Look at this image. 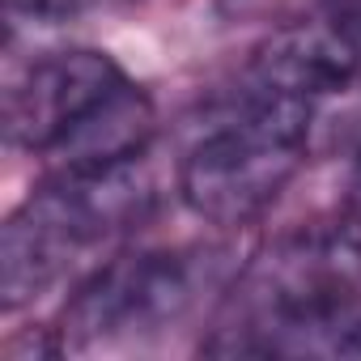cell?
<instances>
[{"label": "cell", "mask_w": 361, "mask_h": 361, "mask_svg": "<svg viewBox=\"0 0 361 361\" xmlns=\"http://www.w3.org/2000/svg\"><path fill=\"white\" fill-rule=\"evenodd\" d=\"M157 204L145 157L56 170L5 221L0 234V293L5 310H22L60 285L81 259L140 230Z\"/></svg>", "instance_id": "cell-3"}, {"label": "cell", "mask_w": 361, "mask_h": 361, "mask_svg": "<svg viewBox=\"0 0 361 361\" xmlns=\"http://www.w3.org/2000/svg\"><path fill=\"white\" fill-rule=\"evenodd\" d=\"M314 111L306 98L243 81L178 157V200L221 230L259 221L306 166Z\"/></svg>", "instance_id": "cell-4"}, {"label": "cell", "mask_w": 361, "mask_h": 361, "mask_svg": "<svg viewBox=\"0 0 361 361\" xmlns=\"http://www.w3.org/2000/svg\"><path fill=\"white\" fill-rule=\"evenodd\" d=\"M361 238L340 221L276 238L238 276L213 340V357H357Z\"/></svg>", "instance_id": "cell-1"}, {"label": "cell", "mask_w": 361, "mask_h": 361, "mask_svg": "<svg viewBox=\"0 0 361 361\" xmlns=\"http://www.w3.org/2000/svg\"><path fill=\"white\" fill-rule=\"evenodd\" d=\"M344 226L361 238V157H357V166H353V174H348V200H344Z\"/></svg>", "instance_id": "cell-6"}, {"label": "cell", "mask_w": 361, "mask_h": 361, "mask_svg": "<svg viewBox=\"0 0 361 361\" xmlns=\"http://www.w3.org/2000/svg\"><path fill=\"white\" fill-rule=\"evenodd\" d=\"M209 255L200 251H119L98 259L60 314V348L140 344L178 327L209 289Z\"/></svg>", "instance_id": "cell-5"}, {"label": "cell", "mask_w": 361, "mask_h": 361, "mask_svg": "<svg viewBox=\"0 0 361 361\" xmlns=\"http://www.w3.org/2000/svg\"><path fill=\"white\" fill-rule=\"evenodd\" d=\"M5 136L13 149L51 157L56 170L111 166L149 153L153 102L115 56L64 47L5 90Z\"/></svg>", "instance_id": "cell-2"}]
</instances>
